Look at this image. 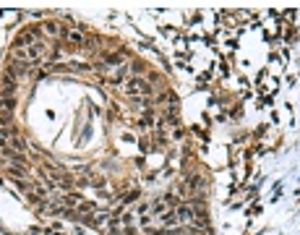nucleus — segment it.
<instances>
[{
  "label": "nucleus",
  "mask_w": 300,
  "mask_h": 235,
  "mask_svg": "<svg viewBox=\"0 0 300 235\" xmlns=\"http://www.w3.org/2000/svg\"><path fill=\"white\" fill-rule=\"evenodd\" d=\"M125 92L131 94V97H151V84L144 81V78H131V81L125 84Z\"/></svg>",
  "instance_id": "f257e3e1"
},
{
  "label": "nucleus",
  "mask_w": 300,
  "mask_h": 235,
  "mask_svg": "<svg viewBox=\"0 0 300 235\" xmlns=\"http://www.w3.org/2000/svg\"><path fill=\"white\" fill-rule=\"evenodd\" d=\"M65 45H68V50H87L89 37L81 29H68L65 32Z\"/></svg>",
  "instance_id": "f03ea898"
},
{
  "label": "nucleus",
  "mask_w": 300,
  "mask_h": 235,
  "mask_svg": "<svg viewBox=\"0 0 300 235\" xmlns=\"http://www.w3.org/2000/svg\"><path fill=\"white\" fill-rule=\"evenodd\" d=\"M42 32H45V37H53V39H65V26L58 24V21H47L42 24Z\"/></svg>",
  "instance_id": "7ed1b4c3"
},
{
  "label": "nucleus",
  "mask_w": 300,
  "mask_h": 235,
  "mask_svg": "<svg viewBox=\"0 0 300 235\" xmlns=\"http://www.w3.org/2000/svg\"><path fill=\"white\" fill-rule=\"evenodd\" d=\"M120 60H123V52H107L105 58H102V68H110V66H118Z\"/></svg>",
  "instance_id": "20e7f679"
},
{
  "label": "nucleus",
  "mask_w": 300,
  "mask_h": 235,
  "mask_svg": "<svg viewBox=\"0 0 300 235\" xmlns=\"http://www.w3.org/2000/svg\"><path fill=\"white\" fill-rule=\"evenodd\" d=\"M178 220H180V222H191V220H196L193 209H191V206H180V209H178Z\"/></svg>",
  "instance_id": "39448f33"
}]
</instances>
